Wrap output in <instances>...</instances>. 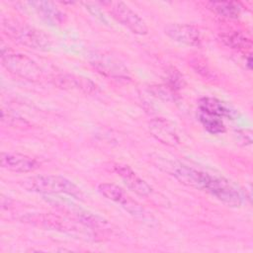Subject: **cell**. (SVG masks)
I'll use <instances>...</instances> for the list:
<instances>
[{"mask_svg": "<svg viewBox=\"0 0 253 253\" xmlns=\"http://www.w3.org/2000/svg\"><path fill=\"white\" fill-rule=\"evenodd\" d=\"M204 191H207L212 197L229 207L237 208L242 204L240 192L223 177L209 174Z\"/></svg>", "mask_w": 253, "mask_h": 253, "instance_id": "5", "label": "cell"}, {"mask_svg": "<svg viewBox=\"0 0 253 253\" xmlns=\"http://www.w3.org/2000/svg\"><path fill=\"white\" fill-rule=\"evenodd\" d=\"M220 41L230 48L246 49L251 46V41L239 32H226L220 34Z\"/></svg>", "mask_w": 253, "mask_h": 253, "instance_id": "17", "label": "cell"}, {"mask_svg": "<svg viewBox=\"0 0 253 253\" xmlns=\"http://www.w3.org/2000/svg\"><path fill=\"white\" fill-rule=\"evenodd\" d=\"M189 64L194 69L196 73H198L201 77L206 79L207 81H214L216 80V75L213 70L210 67L207 61L201 56H194L190 59Z\"/></svg>", "mask_w": 253, "mask_h": 253, "instance_id": "19", "label": "cell"}, {"mask_svg": "<svg viewBox=\"0 0 253 253\" xmlns=\"http://www.w3.org/2000/svg\"><path fill=\"white\" fill-rule=\"evenodd\" d=\"M185 85V80L182 74L174 67L170 68L167 72V86L173 91H177L183 88Z\"/></svg>", "mask_w": 253, "mask_h": 253, "instance_id": "21", "label": "cell"}, {"mask_svg": "<svg viewBox=\"0 0 253 253\" xmlns=\"http://www.w3.org/2000/svg\"><path fill=\"white\" fill-rule=\"evenodd\" d=\"M115 172L122 178L126 186L140 197H148L152 193V188L142 178H140L129 166L116 164Z\"/></svg>", "mask_w": 253, "mask_h": 253, "instance_id": "10", "label": "cell"}, {"mask_svg": "<svg viewBox=\"0 0 253 253\" xmlns=\"http://www.w3.org/2000/svg\"><path fill=\"white\" fill-rule=\"evenodd\" d=\"M1 61L9 72L21 78L37 81L42 76V70L39 65L25 54L1 49Z\"/></svg>", "mask_w": 253, "mask_h": 253, "instance_id": "4", "label": "cell"}, {"mask_svg": "<svg viewBox=\"0 0 253 253\" xmlns=\"http://www.w3.org/2000/svg\"><path fill=\"white\" fill-rule=\"evenodd\" d=\"M251 62H252V59H251V56H249V57H248V61H247V65H248V68H249V69H251V65H252Z\"/></svg>", "mask_w": 253, "mask_h": 253, "instance_id": "23", "label": "cell"}, {"mask_svg": "<svg viewBox=\"0 0 253 253\" xmlns=\"http://www.w3.org/2000/svg\"><path fill=\"white\" fill-rule=\"evenodd\" d=\"M0 164L2 168L16 173H29L40 167L35 158L18 152H2Z\"/></svg>", "mask_w": 253, "mask_h": 253, "instance_id": "8", "label": "cell"}, {"mask_svg": "<svg viewBox=\"0 0 253 253\" xmlns=\"http://www.w3.org/2000/svg\"><path fill=\"white\" fill-rule=\"evenodd\" d=\"M148 129L156 140L165 145L176 146L180 143V138L174 126L164 118L152 119L148 124Z\"/></svg>", "mask_w": 253, "mask_h": 253, "instance_id": "9", "label": "cell"}, {"mask_svg": "<svg viewBox=\"0 0 253 253\" xmlns=\"http://www.w3.org/2000/svg\"><path fill=\"white\" fill-rule=\"evenodd\" d=\"M21 186L29 191L39 194H65L80 199L81 190L69 179L59 175H38L21 181Z\"/></svg>", "mask_w": 253, "mask_h": 253, "instance_id": "1", "label": "cell"}, {"mask_svg": "<svg viewBox=\"0 0 253 253\" xmlns=\"http://www.w3.org/2000/svg\"><path fill=\"white\" fill-rule=\"evenodd\" d=\"M30 220L39 222L41 225H43L47 228L63 231L71 235H84V231L80 230L78 225H76L72 220L64 219L55 214H42L36 218H31Z\"/></svg>", "mask_w": 253, "mask_h": 253, "instance_id": "14", "label": "cell"}, {"mask_svg": "<svg viewBox=\"0 0 253 253\" xmlns=\"http://www.w3.org/2000/svg\"><path fill=\"white\" fill-rule=\"evenodd\" d=\"M6 34L21 44L42 51H47L52 46V39L43 31L29 25L10 21L3 23Z\"/></svg>", "mask_w": 253, "mask_h": 253, "instance_id": "2", "label": "cell"}, {"mask_svg": "<svg viewBox=\"0 0 253 253\" xmlns=\"http://www.w3.org/2000/svg\"><path fill=\"white\" fill-rule=\"evenodd\" d=\"M1 121L3 124H6L7 126H13V127H23V126H28L29 123L24 120L22 117H20L18 114L10 111V110H5L2 109L1 111Z\"/></svg>", "mask_w": 253, "mask_h": 253, "instance_id": "20", "label": "cell"}, {"mask_svg": "<svg viewBox=\"0 0 253 253\" xmlns=\"http://www.w3.org/2000/svg\"><path fill=\"white\" fill-rule=\"evenodd\" d=\"M110 15L131 33L139 36L146 35L148 28L143 19L130 7L121 1H103L101 3Z\"/></svg>", "mask_w": 253, "mask_h": 253, "instance_id": "3", "label": "cell"}, {"mask_svg": "<svg viewBox=\"0 0 253 253\" xmlns=\"http://www.w3.org/2000/svg\"><path fill=\"white\" fill-rule=\"evenodd\" d=\"M207 6L213 13L228 19L238 18L242 8L240 3L233 1H210Z\"/></svg>", "mask_w": 253, "mask_h": 253, "instance_id": "16", "label": "cell"}, {"mask_svg": "<svg viewBox=\"0 0 253 253\" xmlns=\"http://www.w3.org/2000/svg\"><path fill=\"white\" fill-rule=\"evenodd\" d=\"M29 5L45 23L50 26H61L66 21V14L55 3L50 1H32Z\"/></svg>", "mask_w": 253, "mask_h": 253, "instance_id": "11", "label": "cell"}, {"mask_svg": "<svg viewBox=\"0 0 253 253\" xmlns=\"http://www.w3.org/2000/svg\"><path fill=\"white\" fill-rule=\"evenodd\" d=\"M200 112L219 118H234L236 111L224 102L211 97H203L199 101Z\"/></svg>", "mask_w": 253, "mask_h": 253, "instance_id": "15", "label": "cell"}, {"mask_svg": "<svg viewBox=\"0 0 253 253\" xmlns=\"http://www.w3.org/2000/svg\"><path fill=\"white\" fill-rule=\"evenodd\" d=\"M165 34L174 42L187 46H201L200 31L189 24H169L165 27Z\"/></svg>", "mask_w": 253, "mask_h": 253, "instance_id": "7", "label": "cell"}, {"mask_svg": "<svg viewBox=\"0 0 253 253\" xmlns=\"http://www.w3.org/2000/svg\"><path fill=\"white\" fill-rule=\"evenodd\" d=\"M99 193L104 196L106 199L120 204L123 208H125L129 213L135 215H142L143 210L142 208L133 201L127 194L118 185L113 183H101L98 186Z\"/></svg>", "mask_w": 253, "mask_h": 253, "instance_id": "6", "label": "cell"}, {"mask_svg": "<svg viewBox=\"0 0 253 253\" xmlns=\"http://www.w3.org/2000/svg\"><path fill=\"white\" fill-rule=\"evenodd\" d=\"M200 122L207 131L211 134H219L225 131V126L221 118L200 112Z\"/></svg>", "mask_w": 253, "mask_h": 253, "instance_id": "18", "label": "cell"}, {"mask_svg": "<svg viewBox=\"0 0 253 253\" xmlns=\"http://www.w3.org/2000/svg\"><path fill=\"white\" fill-rule=\"evenodd\" d=\"M150 90L155 97H157V98L159 97L160 99H162L164 101H170V100L175 99V91H173L167 85L151 86Z\"/></svg>", "mask_w": 253, "mask_h": 253, "instance_id": "22", "label": "cell"}, {"mask_svg": "<svg viewBox=\"0 0 253 253\" xmlns=\"http://www.w3.org/2000/svg\"><path fill=\"white\" fill-rule=\"evenodd\" d=\"M91 64L94 66L95 69L98 70V72L115 78V79H128L129 78V72L128 70L117 59L106 56V55H100L98 57H95Z\"/></svg>", "mask_w": 253, "mask_h": 253, "instance_id": "13", "label": "cell"}, {"mask_svg": "<svg viewBox=\"0 0 253 253\" xmlns=\"http://www.w3.org/2000/svg\"><path fill=\"white\" fill-rule=\"evenodd\" d=\"M53 84L64 90H80L86 94H93L97 91L96 84L89 78L73 74H59L53 77Z\"/></svg>", "mask_w": 253, "mask_h": 253, "instance_id": "12", "label": "cell"}]
</instances>
